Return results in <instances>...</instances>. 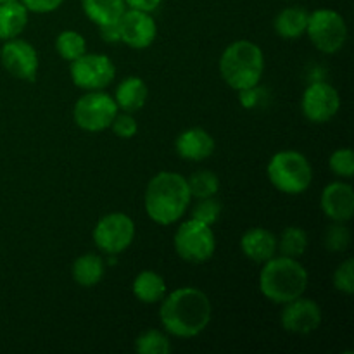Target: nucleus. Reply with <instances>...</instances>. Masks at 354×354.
Here are the masks:
<instances>
[{
    "mask_svg": "<svg viewBox=\"0 0 354 354\" xmlns=\"http://www.w3.org/2000/svg\"><path fill=\"white\" fill-rule=\"evenodd\" d=\"M159 320L168 334L190 339L206 330L211 322L209 297L196 287H182L162 297Z\"/></svg>",
    "mask_w": 354,
    "mask_h": 354,
    "instance_id": "f257e3e1",
    "label": "nucleus"
},
{
    "mask_svg": "<svg viewBox=\"0 0 354 354\" xmlns=\"http://www.w3.org/2000/svg\"><path fill=\"white\" fill-rule=\"evenodd\" d=\"M192 201L187 178L175 171L152 176L145 189V211L154 223L168 227L182 220Z\"/></svg>",
    "mask_w": 354,
    "mask_h": 354,
    "instance_id": "f03ea898",
    "label": "nucleus"
},
{
    "mask_svg": "<svg viewBox=\"0 0 354 354\" xmlns=\"http://www.w3.org/2000/svg\"><path fill=\"white\" fill-rule=\"evenodd\" d=\"M306 287L308 272L299 259L280 254L263 263V270L259 273V290L272 303H289L303 296Z\"/></svg>",
    "mask_w": 354,
    "mask_h": 354,
    "instance_id": "7ed1b4c3",
    "label": "nucleus"
},
{
    "mask_svg": "<svg viewBox=\"0 0 354 354\" xmlns=\"http://www.w3.org/2000/svg\"><path fill=\"white\" fill-rule=\"evenodd\" d=\"M223 82L234 90L258 86L265 73V55L259 45L249 40H237L228 45L220 57Z\"/></svg>",
    "mask_w": 354,
    "mask_h": 354,
    "instance_id": "20e7f679",
    "label": "nucleus"
},
{
    "mask_svg": "<svg viewBox=\"0 0 354 354\" xmlns=\"http://www.w3.org/2000/svg\"><path fill=\"white\" fill-rule=\"evenodd\" d=\"M266 175L279 192L299 196L313 182V168L304 154L297 151H280L270 159Z\"/></svg>",
    "mask_w": 354,
    "mask_h": 354,
    "instance_id": "39448f33",
    "label": "nucleus"
},
{
    "mask_svg": "<svg viewBox=\"0 0 354 354\" xmlns=\"http://www.w3.org/2000/svg\"><path fill=\"white\" fill-rule=\"evenodd\" d=\"M175 251L183 261L201 265L213 258L216 251V237L209 225L190 218L183 221L175 232Z\"/></svg>",
    "mask_w": 354,
    "mask_h": 354,
    "instance_id": "423d86ee",
    "label": "nucleus"
},
{
    "mask_svg": "<svg viewBox=\"0 0 354 354\" xmlns=\"http://www.w3.org/2000/svg\"><path fill=\"white\" fill-rule=\"evenodd\" d=\"M306 35L318 50L335 54L348 40V24L337 10L317 9L308 17Z\"/></svg>",
    "mask_w": 354,
    "mask_h": 354,
    "instance_id": "0eeeda50",
    "label": "nucleus"
},
{
    "mask_svg": "<svg viewBox=\"0 0 354 354\" xmlns=\"http://www.w3.org/2000/svg\"><path fill=\"white\" fill-rule=\"evenodd\" d=\"M120 113L113 95L100 90H90L80 97L73 107V120L76 127L90 133H99L111 127L116 114Z\"/></svg>",
    "mask_w": 354,
    "mask_h": 354,
    "instance_id": "6e6552de",
    "label": "nucleus"
},
{
    "mask_svg": "<svg viewBox=\"0 0 354 354\" xmlns=\"http://www.w3.org/2000/svg\"><path fill=\"white\" fill-rule=\"evenodd\" d=\"M135 239V223L127 213H109L97 221L93 242L106 254H121Z\"/></svg>",
    "mask_w": 354,
    "mask_h": 354,
    "instance_id": "1a4fd4ad",
    "label": "nucleus"
},
{
    "mask_svg": "<svg viewBox=\"0 0 354 354\" xmlns=\"http://www.w3.org/2000/svg\"><path fill=\"white\" fill-rule=\"evenodd\" d=\"M71 82L83 90H102L113 83L116 66L113 59L104 54H83L69 66Z\"/></svg>",
    "mask_w": 354,
    "mask_h": 354,
    "instance_id": "9d476101",
    "label": "nucleus"
},
{
    "mask_svg": "<svg viewBox=\"0 0 354 354\" xmlns=\"http://www.w3.org/2000/svg\"><path fill=\"white\" fill-rule=\"evenodd\" d=\"M301 109L304 118L311 123H327L341 109V95L330 83L315 82L304 90Z\"/></svg>",
    "mask_w": 354,
    "mask_h": 354,
    "instance_id": "9b49d317",
    "label": "nucleus"
},
{
    "mask_svg": "<svg viewBox=\"0 0 354 354\" xmlns=\"http://www.w3.org/2000/svg\"><path fill=\"white\" fill-rule=\"evenodd\" d=\"M3 69L17 80L35 82L38 73V54L33 45L21 38L6 40L0 50Z\"/></svg>",
    "mask_w": 354,
    "mask_h": 354,
    "instance_id": "f8f14e48",
    "label": "nucleus"
},
{
    "mask_svg": "<svg viewBox=\"0 0 354 354\" xmlns=\"http://www.w3.org/2000/svg\"><path fill=\"white\" fill-rule=\"evenodd\" d=\"M120 28V41L135 50H142L154 44L158 26L151 12L138 9H127L118 21Z\"/></svg>",
    "mask_w": 354,
    "mask_h": 354,
    "instance_id": "ddd939ff",
    "label": "nucleus"
},
{
    "mask_svg": "<svg viewBox=\"0 0 354 354\" xmlns=\"http://www.w3.org/2000/svg\"><path fill=\"white\" fill-rule=\"evenodd\" d=\"M280 324L290 334L306 335L317 330L322 324V310L318 303L308 297H296L283 304Z\"/></svg>",
    "mask_w": 354,
    "mask_h": 354,
    "instance_id": "4468645a",
    "label": "nucleus"
},
{
    "mask_svg": "<svg viewBox=\"0 0 354 354\" xmlns=\"http://www.w3.org/2000/svg\"><path fill=\"white\" fill-rule=\"evenodd\" d=\"M320 207L332 221L346 223L354 214V190L346 182H332L320 196Z\"/></svg>",
    "mask_w": 354,
    "mask_h": 354,
    "instance_id": "2eb2a0df",
    "label": "nucleus"
},
{
    "mask_svg": "<svg viewBox=\"0 0 354 354\" xmlns=\"http://www.w3.org/2000/svg\"><path fill=\"white\" fill-rule=\"evenodd\" d=\"M214 138L204 128H187L176 137V154L187 161H204L214 152Z\"/></svg>",
    "mask_w": 354,
    "mask_h": 354,
    "instance_id": "dca6fc26",
    "label": "nucleus"
},
{
    "mask_svg": "<svg viewBox=\"0 0 354 354\" xmlns=\"http://www.w3.org/2000/svg\"><path fill=\"white\" fill-rule=\"evenodd\" d=\"M241 249L252 263H266L277 254V237L263 227L249 228L241 237Z\"/></svg>",
    "mask_w": 354,
    "mask_h": 354,
    "instance_id": "f3484780",
    "label": "nucleus"
},
{
    "mask_svg": "<svg viewBox=\"0 0 354 354\" xmlns=\"http://www.w3.org/2000/svg\"><path fill=\"white\" fill-rule=\"evenodd\" d=\"M149 97L147 83L138 76H127L120 85L116 86L114 92V102H116L118 109L124 111V113H137L145 106Z\"/></svg>",
    "mask_w": 354,
    "mask_h": 354,
    "instance_id": "a211bd4d",
    "label": "nucleus"
},
{
    "mask_svg": "<svg viewBox=\"0 0 354 354\" xmlns=\"http://www.w3.org/2000/svg\"><path fill=\"white\" fill-rule=\"evenodd\" d=\"M308 17H310V12L304 7H286L277 14L273 28H275L279 37L286 38V40H296L301 35L306 33Z\"/></svg>",
    "mask_w": 354,
    "mask_h": 354,
    "instance_id": "6ab92c4d",
    "label": "nucleus"
},
{
    "mask_svg": "<svg viewBox=\"0 0 354 354\" xmlns=\"http://www.w3.org/2000/svg\"><path fill=\"white\" fill-rule=\"evenodd\" d=\"M28 16L30 12L19 0L0 3V40L19 37L26 28Z\"/></svg>",
    "mask_w": 354,
    "mask_h": 354,
    "instance_id": "aec40b11",
    "label": "nucleus"
},
{
    "mask_svg": "<svg viewBox=\"0 0 354 354\" xmlns=\"http://www.w3.org/2000/svg\"><path fill=\"white\" fill-rule=\"evenodd\" d=\"M104 272H106V263L99 254H93V252H86L76 258L71 268L73 280L85 289L95 287L102 280Z\"/></svg>",
    "mask_w": 354,
    "mask_h": 354,
    "instance_id": "412c9836",
    "label": "nucleus"
},
{
    "mask_svg": "<svg viewBox=\"0 0 354 354\" xmlns=\"http://www.w3.org/2000/svg\"><path fill=\"white\" fill-rule=\"evenodd\" d=\"M82 9L92 23L106 26L118 23L128 7L124 0H82Z\"/></svg>",
    "mask_w": 354,
    "mask_h": 354,
    "instance_id": "4be33fe9",
    "label": "nucleus"
},
{
    "mask_svg": "<svg viewBox=\"0 0 354 354\" xmlns=\"http://www.w3.org/2000/svg\"><path fill=\"white\" fill-rule=\"evenodd\" d=\"M135 297L144 304H156L166 296V282L159 273L144 270L138 273L131 286Z\"/></svg>",
    "mask_w": 354,
    "mask_h": 354,
    "instance_id": "5701e85b",
    "label": "nucleus"
},
{
    "mask_svg": "<svg viewBox=\"0 0 354 354\" xmlns=\"http://www.w3.org/2000/svg\"><path fill=\"white\" fill-rule=\"evenodd\" d=\"M308 249V234L301 227H287L277 239V251L287 258H301Z\"/></svg>",
    "mask_w": 354,
    "mask_h": 354,
    "instance_id": "b1692460",
    "label": "nucleus"
},
{
    "mask_svg": "<svg viewBox=\"0 0 354 354\" xmlns=\"http://www.w3.org/2000/svg\"><path fill=\"white\" fill-rule=\"evenodd\" d=\"M55 50L64 61H75L86 52V41L82 33L75 30H64L55 38Z\"/></svg>",
    "mask_w": 354,
    "mask_h": 354,
    "instance_id": "393cba45",
    "label": "nucleus"
},
{
    "mask_svg": "<svg viewBox=\"0 0 354 354\" xmlns=\"http://www.w3.org/2000/svg\"><path fill=\"white\" fill-rule=\"evenodd\" d=\"M189 183L190 196L196 197V199H206V197H214L220 190V180L209 169H201L196 171L194 175H190V178H187Z\"/></svg>",
    "mask_w": 354,
    "mask_h": 354,
    "instance_id": "a878e982",
    "label": "nucleus"
},
{
    "mask_svg": "<svg viewBox=\"0 0 354 354\" xmlns=\"http://www.w3.org/2000/svg\"><path fill=\"white\" fill-rule=\"evenodd\" d=\"M135 349L140 354H169L171 353V341L161 330H145L135 341Z\"/></svg>",
    "mask_w": 354,
    "mask_h": 354,
    "instance_id": "bb28decb",
    "label": "nucleus"
},
{
    "mask_svg": "<svg viewBox=\"0 0 354 354\" xmlns=\"http://www.w3.org/2000/svg\"><path fill=\"white\" fill-rule=\"evenodd\" d=\"M324 244L328 251L344 252L349 248V244H351V232H349V228L344 223L334 221V225L328 227V230L325 232Z\"/></svg>",
    "mask_w": 354,
    "mask_h": 354,
    "instance_id": "cd10ccee",
    "label": "nucleus"
},
{
    "mask_svg": "<svg viewBox=\"0 0 354 354\" xmlns=\"http://www.w3.org/2000/svg\"><path fill=\"white\" fill-rule=\"evenodd\" d=\"M332 173L346 180H351L354 176V154L351 149H337L332 152L328 159Z\"/></svg>",
    "mask_w": 354,
    "mask_h": 354,
    "instance_id": "c85d7f7f",
    "label": "nucleus"
},
{
    "mask_svg": "<svg viewBox=\"0 0 354 354\" xmlns=\"http://www.w3.org/2000/svg\"><path fill=\"white\" fill-rule=\"evenodd\" d=\"M199 203L196 204L192 211V218L203 221V223L213 227L221 214V203L216 201L214 197H206V199H197Z\"/></svg>",
    "mask_w": 354,
    "mask_h": 354,
    "instance_id": "c756f323",
    "label": "nucleus"
},
{
    "mask_svg": "<svg viewBox=\"0 0 354 354\" xmlns=\"http://www.w3.org/2000/svg\"><path fill=\"white\" fill-rule=\"evenodd\" d=\"M334 287L342 294L354 292V261L351 258L342 261L334 272Z\"/></svg>",
    "mask_w": 354,
    "mask_h": 354,
    "instance_id": "7c9ffc66",
    "label": "nucleus"
},
{
    "mask_svg": "<svg viewBox=\"0 0 354 354\" xmlns=\"http://www.w3.org/2000/svg\"><path fill=\"white\" fill-rule=\"evenodd\" d=\"M111 128H113L114 135L120 138H133L138 131V124L137 121L133 120L130 113L124 114H116V118L111 123Z\"/></svg>",
    "mask_w": 354,
    "mask_h": 354,
    "instance_id": "2f4dec72",
    "label": "nucleus"
},
{
    "mask_svg": "<svg viewBox=\"0 0 354 354\" xmlns=\"http://www.w3.org/2000/svg\"><path fill=\"white\" fill-rule=\"evenodd\" d=\"M19 2L26 7L28 12L48 14L59 9L64 3V0H19Z\"/></svg>",
    "mask_w": 354,
    "mask_h": 354,
    "instance_id": "473e14b6",
    "label": "nucleus"
},
{
    "mask_svg": "<svg viewBox=\"0 0 354 354\" xmlns=\"http://www.w3.org/2000/svg\"><path fill=\"white\" fill-rule=\"evenodd\" d=\"M258 90L256 86H251V88H244V90H239V100H241L242 107L245 109H252V107L258 104Z\"/></svg>",
    "mask_w": 354,
    "mask_h": 354,
    "instance_id": "72a5a7b5",
    "label": "nucleus"
},
{
    "mask_svg": "<svg viewBox=\"0 0 354 354\" xmlns=\"http://www.w3.org/2000/svg\"><path fill=\"white\" fill-rule=\"evenodd\" d=\"M162 0H124L128 9H138L145 10V12H154L159 6H161Z\"/></svg>",
    "mask_w": 354,
    "mask_h": 354,
    "instance_id": "f704fd0d",
    "label": "nucleus"
},
{
    "mask_svg": "<svg viewBox=\"0 0 354 354\" xmlns=\"http://www.w3.org/2000/svg\"><path fill=\"white\" fill-rule=\"evenodd\" d=\"M99 31L100 38H102L106 44H118V41H120V28H118V23L99 26Z\"/></svg>",
    "mask_w": 354,
    "mask_h": 354,
    "instance_id": "c9c22d12",
    "label": "nucleus"
},
{
    "mask_svg": "<svg viewBox=\"0 0 354 354\" xmlns=\"http://www.w3.org/2000/svg\"><path fill=\"white\" fill-rule=\"evenodd\" d=\"M6 2H14V0H0V3H6Z\"/></svg>",
    "mask_w": 354,
    "mask_h": 354,
    "instance_id": "e433bc0d",
    "label": "nucleus"
}]
</instances>
